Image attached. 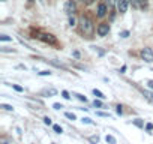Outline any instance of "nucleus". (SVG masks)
<instances>
[{"instance_id":"nucleus-1","label":"nucleus","mask_w":153,"mask_h":144,"mask_svg":"<svg viewBox=\"0 0 153 144\" xmlns=\"http://www.w3.org/2000/svg\"><path fill=\"white\" fill-rule=\"evenodd\" d=\"M81 33L86 36V38H92L93 33H95V26H93V21L87 17H83L81 18Z\"/></svg>"},{"instance_id":"nucleus-2","label":"nucleus","mask_w":153,"mask_h":144,"mask_svg":"<svg viewBox=\"0 0 153 144\" xmlns=\"http://www.w3.org/2000/svg\"><path fill=\"white\" fill-rule=\"evenodd\" d=\"M141 57H143V60L144 62H147V63H152L153 62V51H152V48H143L141 50Z\"/></svg>"},{"instance_id":"nucleus-3","label":"nucleus","mask_w":153,"mask_h":144,"mask_svg":"<svg viewBox=\"0 0 153 144\" xmlns=\"http://www.w3.org/2000/svg\"><path fill=\"white\" fill-rule=\"evenodd\" d=\"M76 11V6H75V2L74 0H68V2L65 3V12L71 17V15H74V12Z\"/></svg>"},{"instance_id":"nucleus-4","label":"nucleus","mask_w":153,"mask_h":144,"mask_svg":"<svg viewBox=\"0 0 153 144\" xmlns=\"http://www.w3.org/2000/svg\"><path fill=\"white\" fill-rule=\"evenodd\" d=\"M108 32H110V26L107 23H102V24L98 26V35L99 36H107Z\"/></svg>"},{"instance_id":"nucleus-5","label":"nucleus","mask_w":153,"mask_h":144,"mask_svg":"<svg viewBox=\"0 0 153 144\" xmlns=\"http://www.w3.org/2000/svg\"><path fill=\"white\" fill-rule=\"evenodd\" d=\"M128 6H129L128 0H117V8H119V12L120 14H125L128 11Z\"/></svg>"},{"instance_id":"nucleus-6","label":"nucleus","mask_w":153,"mask_h":144,"mask_svg":"<svg viewBox=\"0 0 153 144\" xmlns=\"http://www.w3.org/2000/svg\"><path fill=\"white\" fill-rule=\"evenodd\" d=\"M39 38H41L44 42H48V44H56V42H57V39H56L53 35H50V33H48V35L45 33V35H42V36H39Z\"/></svg>"},{"instance_id":"nucleus-7","label":"nucleus","mask_w":153,"mask_h":144,"mask_svg":"<svg viewBox=\"0 0 153 144\" xmlns=\"http://www.w3.org/2000/svg\"><path fill=\"white\" fill-rule=\"evenodd\" d=\"M105 14H107V5L105 3H101L99 6H98V17H105Z\"/></svg>"},{"instance_id":"nucleus-8","label":"nucleus","mask_w":153,"mask_h":144,"mask_svg":"<svg viewBox=\"0 0 153 144\" xmlns=\"http://www.w3.org/2000/svg\"><path fill=\"white\" fill-rule=\"evenodd\" d=\"M143 95H144V98H146L147 101H150V102L153 104V93H152V92H149V90H144V92H143Z\"/></svg>"},{"instance_id":"nucleus-9","label":"nucleus","mask_w":153,"mask_h":144,"mask_svg":"<svg viewBox=\"0 0 153 144\" xmlns=\"http://www.w3.org/2000/svg\"><path fill=\"white\" fill-rule=\"evenodd\" d=\"M93 95L98 96V98H101V99H105V95H104L101 90H98V89H93Z\"/></svg>"},{"instance_id":"nucleus-10","label":"nucleus","mask_w":153,"mask_h":144,"mask_svg":"<svg viewBox=\"0 0 153 144\" xmlns=\"http://www.w3.org/2000/svg\"><path fill=\"white\" fill-rule=\"evenodd\" d=\"M105 141H107L108 144H116V143H117L116 138H114L113 135H107V137H105Z\"/></svg>"},{"instance_id":"nucleus-11","label":"nucleus","mask_w":153,"mask_h":144,"mask_svg":"<svg viewBox=\"0 0 153 144\" xmlns=\"http://www.w3.org/2000/svg\"><path fill=\"white\" fill-rule=\"evenodd\" d=\"M56 93H57L56 89H45V90H44V95H50V96H53V95H56Z\"/></svg>"},{"instance_id":"nucleus-12","label":"nucleus","mask_w":153,"mask_h":144,"mask_svg":"<svg viewBox=\"0 0 153 144\" xmlns=\"http://www.w3.org/2000/svg\"><path fill=\"white\" fill-rule=\"evenodd\" d=\"M132 122H134L135 126H138V128H144V122H143L141 119H135V120H132Z\"/></svg>"},{"instance_id":"nucleus-13","label":"nucleus","mask_w":153,"mask_h":144,"mask_svg":"<svg viewBox=\"0 0 153 144\" xmlns=\"http://www.w3.org/2000/svg\"><path fill=\"white\" fill-rule=\"evenodd\" d=\"M89 141H90L92 144H98V143H99V137H98V135H92V137H89Z\"/></svg>"},{"instance_id":"nucleus-14","label":"nucleus","mask_w":153,"mask_h":144,"mask_svg":"<svg viewBox=\"0 0 153 144\" xmlns=\"http://www.w3.org/2000/svg\"><path fill=\"white\" fill-rule=\"evenodd\" d=\"M132 2H134L137 6H146V5H147V0H132Z\"/></svg>"},{"instance_id":"nucleus-15","label":"nucleus","mask_w":153,"mask_h":144,"mask_svg":"<svg viewBox=\"0 0 153 144\" xmlns=\"http://www.w3.org/2000/svg\"><path fill=\"white\" fill-rule=\"evenodd\" d=\"M75 24H76V20H75V17H74V15H71V17H69V26H71V27H74Z\"/></svg>"},{"instance_id":"nucleus-16","label":"nucleus","mask_w":153,"mask_h":144,"mask_svg":"<svg viewBox=\"0 0 153 144\" xmlns=\"http://www.w3.org/2000/svg\"><path fill=\"white\" fill-rule=\"evenodd\" d=\"M74 96H76L80 101H83V102H87V98L86 96H83V95H80V93H74Z\"/></svg>"},{"instance_id":"nucleus-17","label":"nucleus","mask_w":153,"mask_h":144,"mask_svg":"<svg viewBox=\"0 0 153 144\" xmlns=\"http://www.w3.org/2000/svg\"><path fill=\"white\" fill-rule=\"evenodd\" d=\"M93 105H95L96 108H102V107H104V105H102V102H101V101H98V99H95V101H93Z\"/></svg>"},{"instance_id":"nucleus-18","label":"nucleus","mask_w":153,"mask_h":144,"mask_svg":"<svg viewBox=\"0 0 153 144\" xmlns=\"http://www.w3.org/2000/svg\"><path fill=\"white\" fill-rule=\"evenodd\" d=\"M96 116H99V117H110V114H108V113H102V111H98V113H96Z\"/></svg>"},{"instance_id":"nucleus-19","label":"nucleus","mask_w":153,"mask_h":144,"mask_svg":"<svg viewBox=\"0 0 153 144\" xmlns=\"http://www.w3.org/2000/svg\"><path fill=\"white\" fill-rule=\"evenodd\" d=\"M65 116H66L68 119H71V120H75V114H74V113H65Z\"/></svg>"},{"instance_id":"nucleus-20","label":"nucleus","mask_w":153,"mask_h":144,"mask_svg":"<svg viewBox=\"0 0 153 144\" xmlns=\"http://www.w3.org/2000/svg\"><path fill=\"white\" fill-rule=\"evenodd\" d=\"M53 129H54V132H57V134H62V128H60L59 125H54V126H53Z\"/></svg>"},{"instance_id":"nucleus-21","label":"nucleus","mask_w":153,"mask_h":144,"mask_svg":"<svg viewBox=\"0 0 153 144\" xmlns=\"http://www.w3.org/2000/svg\"><path fill=\"white\" fill-rule=\"evenodd\" d=\"M39 75H41V77H45V75H51V72H50V71H42V72H39Z\"/></svg>"},{"instance_id":"nucleus-22","label":"nucleus","mask_w":153,"mask_h":144,"mask_svg":"<svg viewBox=\"0 0 153 144\" xmlns=\"http://www.w3.org/2000/svg\"><path fill=\"white\" fill-rule=\"evenodd\" d=\"M2 108H5V110H8V111H12V110H14V107H11V105H6V104H3V105H2Z\"/></svg>"},{"instance_id":"nucleus-23","label":"nucleus","mask_w":153,"mask_h":144,"mask_svg":"<svg viewBox=\"0 0 153 144\" xmlns=\"http://www.w3.org/2000/svg\"><path fill=\"white\" fill-rule=\"evenodd\" d=\"M0 39H2V41H12V38H9L6 35H2V36H0Z\"/></svg>"},{"instance_id":"nucleus-24","label":"nucleus","mask_w":153,"mask_h":144,"mask_svg":"<svg viewBox=\"0 0 153 144\" xmlns=\"http://www.w3.org/2000/svg\"><path fill=\"white\" fill-rule=\"evenodd\" d=\"M81 120H83V123H89V125H90V123H93V122H92V120H90L89 117H83Z\"/></svg>"},{"instance_id":"nucleus-25","label":"nucleus","mask_w":153,"mask_h":144,"mask_svg":"<svg viewBox=\"0 0 153 144\" xmlns=\"http://www.w3.org/2000/svg\"><path fill=\"white\" fill-rule=\"evenodd\" d=\"M114 3H116V0H108V9H111L114 6Z\"/></svg>"},{"instance_id":"nucleus-26","label":"nucleus","mask_w":153,"mask_h":144,"mask_svg":"<svg viewBox=\"0 0 153 144\" xmlns=\"http://www.w3.org/2000/svg\"><path fill=\"white\" fill-rule=\"evenodd\" d=\"M12 87H14L17 92H23V87H20V86H17V84H12Z\"/></svg>"},{"instance_id":"nucleus-27","label":"nucleus","mask_w":153,"mask_h":144,"mask_svg":"<svg viewBox=\"0 0 153 144\" xmlns=\"http://www.w3.org/2000/svg\"><path fill=\"white\" fill-rule=\"evenodd\" d=\"M62 95H63V98H65V99H69V98H71V96H69V93H68L66 90H63V92H62Z\"/></svg>"},{"instance_id":"nucleus-28","label":"nucleus","mask_w":153,"mask_h":144,"mask_svg":"<svg viewBox=\"0 0 153 144\" xmlns=\"http://www.w3.org/2000/svg\"><path fill=\"white\" fill-rule=\"evenodd\" d=\"M44 123L45 125H51V119L50 117H44Z\"/></svg>"},{"instance_id":"nucleus-29","label":"nucleus","mask_w":153,"mask_h":144,"mask_svg":"<svg viewBox=\"0 0 153 144\" xmlns=\"http://www.w3.org/2000/svg\"><path fill=\"white\" fill-rule=\"evenodd\" d=\"M53 108H54V110H60V108H63V105H60V104H54Z\"/></svg>"},{"instance_id":"nucleus-30","label":"nucleus","mask_w":153,"mask_h":144,"mask_svg":"<svg viewBox=\"0 0 153 144\" xmlns=\"http://www.w3.org/2000/svg\"><path fill=\"white\" fill-rule=\"evenodd\" d=\"M146 129H147V131H153V125H152V123H147V125H146Z\"/></svg>"},{"instance_id":"nucleus-31","label":"nucleus","mask_w":153,"mask_h":144,"mask_svg":"<svg viewBox=\"0 0 153 144\" xmlns=\"http://www.w3.org/2000/svg\"><path fill=\"white\" fill-rule=\"evenodd\" d=\"M120 36H122V38H128V36H129V32H122Z\"/></svg>"},{"instance_id":"nucleus-32","label":"nucleus","mask_w":153,"mask_h":144,"mask_svg":"<svg viewBox=\"0 0 153 144\" xmlns=\"http://www.w3.org/2000/svg\"><path fill=\"white\" fill-rule=\"evenodd\" d=\"M116 111H117V114H122V113H123V110H122V105H117V110H116Z\"/></svg>"},{"instance_id":"nucleus-33","label":"nucleus","mask_w":153,"mask_h":144,"mask_svg":"<svg viewBox=\"0 0 153 144\" xmlns=\"http://www.w3.org/2000/svg\"><path fill=\"white\" fill-rule=\"evenodd\" d=\"M147 86H149V87L153 90V80H149V81H147Z\"/></svg>"},{"instance_id":"nucleus-34","label":"nucleus","mask_w":153,"mask_h":144,"mask_svg":"<svg viewBox=\"0 0 153 144\" xmlns=\"http://www.w3.org/2000/svg\"><path fill=\"white\" fill-rule=\"evenodd\" d=\"M72 56H74V57H76V59H78V57H80V53H78V51H74V53H72Z\"/></svg>"},{"instance_id":"nucleus-35","label":"nucleus","mask_w":153,"mask_h":144,"mask_svg":"<svg viewBox=\"0 0 153 144\" xmlns=\"http://www.w3.org/2000/svg\"><path fill=\"white\" fill-rule=\"evenodd\" d=\"M92 2H93V0H87V5H90Z\"/></svg>"},{"instance_id":"nucleus-36","label":"nucleus","mask_w":153,"mask_h":144,"mask_svg":"<svg viewBox=\"0 0 153 144\" xmlns=\"http://www.w3.org/2000/svg\"><path fill=\"white\" fill-rule=\"evenodd\" d=\"M75 2H84V0H75Z\"/></svg>"},{"instance_id":"nucleus-37","label":"nucleus","mask_w":153,"mask_h":144,"mask_svg":"<svg viewBox=\"0 0 153 144\" xmlns=\"http://www.w3.org/2000/svg\"><path fill=\"white\" fill-rule=\"evenodd\" d=\"M27 2H33V0H27Z\"/></svg>"},{"instance_id":"nucleus-38","label":"nucleus","mask_w":153,"mask_h":144,"mask_svg":"<svg viewBox=\"0 0 153 144\" xmlns=\"http://www.w3.org/2000/svg\"><path fill=\"white\" fill-rule=\"evenodd\" d=\"M3 144H6V143H3Z\"/></svg>"}]
</instances>
